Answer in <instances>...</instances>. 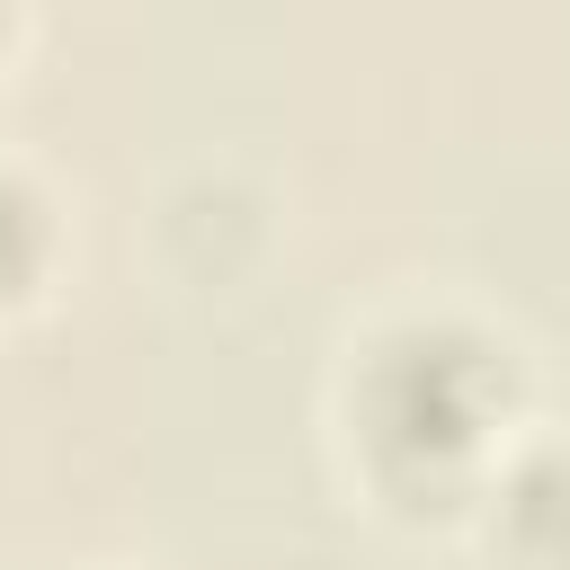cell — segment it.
Instances as JSON below:
<instances>
[{
	"label": "cell",
	"mask_w": 570,
	"mask_h": 570,
	"mask_svg": "<svg viewBox=\"0 0 570 570\" xmlns=\"http://www.w3.org/2000/svg\"><path fill=\"white\" fill-rule=\"evenodd\" d=\"M508 410V347L445 330V321H410L392 338H374L365 365V445L383 481H463V463L481 454V428Z\"/></svg>",
	"instance_id": "obj_1"
},
{
	"label": "cell",
	"mask_w": 570,
	"mask_h": 570,
	"mask_svg": "<svg viewBox=\"0 0 570 570\" xmlns=\"http://www.w3.org/2000/svg\"><path fill=\"white\" fill-rule=\"evenodd\" d=\"M36 267H45V205L18 169H0V303L27 294Z\"/></svg>",
	"instance_id": "obj_2"
}]
</instances>
